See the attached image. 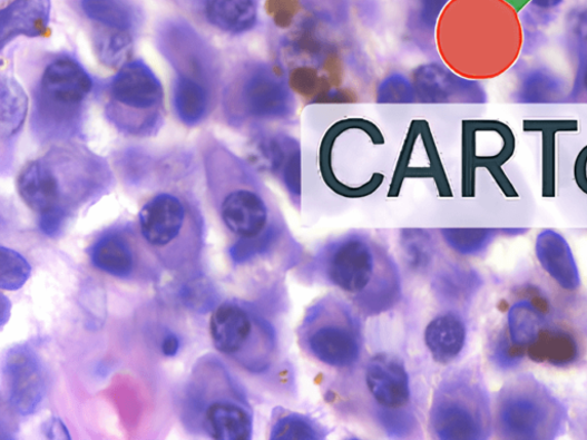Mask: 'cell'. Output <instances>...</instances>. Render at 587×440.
<instances>
[{
  "mask_svg": "<svg viewBox=\"0 0 587 440\" xmlns=\"http://www.w3.org/2000/svg\"><path fill=\"white\" fill-rule=\"evenodd\" d=\"M270 438L272 440H317L323 439L324 433L320 426L299 413H282L272 423Z\"/></svg>",
  "mask_w": 587,
  "mask_h": 440,
  "instance_id": "obj_31",
  "label": "cell"
},
{
  "mask_svg": "<svg viewBox=\"0 0 587 440\" xmlns=\"http://www.w3.org/2000/svg\"><path fill=\"white\" fill-rule=\"evenodd\" d=\"M257 150L265 166L281 176L287 190L301 193V149L299 143L284 135L264 137L257 143Z\"/></svg>",
  "mask_w": 587,
  "mask_h": 440,
  "instance_id": "obj_20",
  "label": "cell"
},
{
  "mask_svg": "<svg viewBox=\"0 0 587 440\" xmlns=\"http://www.w3.org/2000/svg\"><path fill=\"white\" fill-rule=\"evenodd\" d=\"M303 351L319 363L339 370L355 366L362 356L360 319L348 304L327 296L313 304L299 329Z\"/></svg>",
  "mask_w": 587,
  "mask_h": 440,
  "instance_id": "obj_9",
  "label": "cell"
},
{
  "mask_svg": "<svg viewBox=\"0 0 587 440\" xmlns=\"http://www.w3.org/2000/svg\"><path fill=\"white\" fill-rule=\"evenodd\" d=\"M270 13L280 25L291 22L296 10V0H268Z\"/></svg>",
  "mask_w": 587,
  "mask_h": 440,
  "instance_id": "obj_40",
  "label": "cell"
},
{
  "mask_svg": "<svg viewBox=\"0 0 587 440\" xmlns=\"http://www.w3.org/2000/svg\"><path fill=\"white\" fill-rule=\"evenodd\" d=\"M317 271L365 314L385 312L401 299L397 264L369 236L350 234L327 245L317 257Z\"/></svg>",
  "mask_w": 587,
  "mask_h": 440,
  "instance_id": "obj_2",
  "label": "cell"
},
{
  "mask_svg": "<svg viewBox=\"0 0 587 440\" xmlns=\"http://www.w3.org/2000/svg\"><path fill=\"white\" fill-rule=\"evenodd\" d=\"M401 236L409 265L418 271L424 270L434 257V244L430 233L423 229H405Z\"/></svg>",
  "mask_w": 587,
  "mask_h": 440,
  "instance_id": "obj_34",
  "label": "cell"
},
{
  "mask_svg": "<svg viewBox=\"0 0 587 440\" xmlns=\"http://www.w3.org/2000/svg\"><path fill=\"white\" fill-rule=\"evenodd\" d=\"M430 431L442 440H482L491 432L489 397L479 375L461 370L449 375L434 394Z\"/></svg>",
  "mask_w": 587,
  "mask_h": 440,
  "instance_id": "obj_11",
  "label": "cell"
},
{
  "mask_svg": "<svg viewBox=\"0 0 587 440\" xmlns=\"http://www.w3.org/2000/svg\"><path fill=\"white\" fill-rule=\"evenodd\" d=\"M562 3V0H532V6L538 9H554Z\"/></svg>",
  "mask_w": 587,
  "mask_h": 440,
  "instance_id": "obj_43",
  "label": "cell"
},
{
  "mask_svg": "<svg viewBox=\"0 0 587 440\" xmlns=\"http://www.w3.org/2000/svg\"><path fill=\"white\" fill-rule=\"evenodd\" d=\"M96 50L104 65L124 67L133 52V37L129 31L110 29L97 36Z\"/></svg>",
  "mask_w": 587,
  "mask_h": 440,
  "instance_id": "obj_30",
  "label": "cell"
},
{
  "mask_svg": "<svg viewBox=\"0 0 587 440\" xmlns=\"http://www.w3.org/2000/svg\"><path fill=\"white\" fill-rule=\"evenodd\" d=\"M106 176L91 157L56 150L36 159L21 172L19 194L38 214V225L51 237L66 222L105 188Z\"/></svg>",
  "mask_w": 587,
  "mask_h": 440,
  "instance_id": "obj_1",
  "label": "cell"
},
{
  "mask_svg": "<svg viewBox=\"0 0 587 440\" xmlns=\"http://www.w3.org/2000/svg\"><path fill=\"white\" fill-rule=\"evenodd\" d=\"M81 7L89 19L108 29L130 31L135 26V11L127 0H81Z\"/></svg>",
  "mask_w": 587,
  "mask_h": 440,
  "instance_id": "obj_28",
  "label": "cell"
},
{
  "mask_svg": "<svg viewBox=\"0 0 587 440\" xmlns=\"http://www.w3.org/2000/svg\"><path fill=\"white\" fill-rule=\"evenodd\" d=\"M525 349L516 345L508 334H500L491 349V358L495 364L502 370H511L521 363L525 356Z\"/></svg>",
  "mask_w": 587,
  "mask_h": 440,
  "instance_id": "obj_38",
  "label": "cell"
},
{
  "mask_svg": "<svg viewBox=\"0 0 587 440\" xmlns=\"http://www.w3.org/2000/svg\"><path fill=\"white\" fill-rule=\"evenodd\" d=\"M94 81L82 65L68 56L51 61L37 87L35 130L46 139L72 135Z\"/></svg>",
  "mask_w": 587,
  "mask_h": 440,
  "instance_id": "obj_7",
  "label": "cell"
},
{
  "mask_svg": "<svg viewBox=\"0 0 587 440\" xmlns=\"http://www.w3.org/2000/svg\"><path fill=\"white\" fill-rule=\"evenodd\" d=\"M50 13V0H14L0 13V46L6 48L18 36L46 35Z\"/></svg>",
  "mask_w": 587,
  "mask_h": 440,
  "instance_id": "obj_18",
  "label": "cell"
},
{
  "mask_svg": "<svg viewBox=\"0 0 587 440\" xmlns=\"http://www.w3.org/2000/svg\"><path fill=\"white\" fill-rule=\"evenodd\" d=\"M417 100L424 104L485 102L483 89L440 63H427L413 72Z\"/></svg>",
  "mask_w": 587,
  "mask_h": 440,
  "instance_id": "obj_17",
  "label": "cell"
},
{
  "mask_svg": "<svg viewBox=\"0 0 587 440\" xmlns=\"http://www.w3.org/2000/svg\"><path fill=\"white\" fill-rule=\"evenodd\" d=\"M183 302L193 311L206 313L211 311L216 302L217 295L208 278L198 277L192 280L182 290Z\"/></svg>",
  "mask_w": 587,
  "mask_h": 440,
  "instance_id": "obj_36",
  "label": "cell"
},
{
  "mask_svg": "<svg viewBox=\"0 0 587 440\" xmlns=\"http://www.w3.org/2000/svg\"><path fill=\"white\" fill-rule=\"evenodd\" d=\"M495 229H442L444 242L457 253L472 256L482 253L497 235Z\"/></svg>",
  "mask_w": 587,
  "mask_h": 440,
  "instance_id": "obj_33",
  "label": "cell"
},
{
  "mask_svg": "<svg viewBox=\"0 0 587 440\" xmlns=\"http://www.w3.org/2000/svg\"><path fill=\"white\" fill-rule=\"evenodd\" d=\"M583 86H584V89L587 94V62L584 67V70H583Z\"/></svg>",
  "mask_w": 587,
  "mask_h": 440,
  "instance_id": "obj_44",
  "label": "cell"
},
{
  "mask_svg": "<svg viewBox=\"0 0 587 440\" xmlns=\"http://www.w3.org/2000/svg\"><path fill=\"white\" fill-rule=\"evenodd\" d=\"M574 174L577 186L587 194V145L576 157Z\"/></svg>",
  "mask_w": 587,
  "mask_h": 440,
  "instance_id": "obj_41",
  "label": "cell"
},
{
  "mask_svg": "<svg viewBox=\"0 0 587 440\" xmlns=\"http://www.w3.org/2000/svg\"><path fill=\"white\" fill-rule=\"evenodd\" d=\"M360 408L391 437L404 438L415 431L410 377L402 360L380 353L358 374Z\"/></svg>",
  "mask_w": 587,
  "mask_h": 440,
  "instance_id": "obj_8",
  "label": "cell"
},
{
  "mask_svg": "<svg viewBox=\"0 0 587 440\" xmlns=\"http://www.w3.org/2000/svg\"><path fill=\"white\" fill-rule=\"evenodd\" d=\"M546 326L545 314L531 301L518 302L508 312V338L521 349L534 344Z\"/></svg>",
  "mask_w": 587,
  "mask_h": 440,
  "instance_id": "obj_26",
  "label": "cell"
},
{
  "mask_svg": "<svg viewBox=\"0 0 587 440\" xmlns=\"http://www.w3.org/2000/svg\"><path fill=\"white\" fill-rule=\"evenodd\" d=\"M527 353L536 363L568 368L577 362L579 345L569 331L547 325Z\"/></svg>",
  "mask_w": 587,
  "mask_h": 440,
  "instance_id": "obj_23",
  "label": "cell"
},
{
  "mask_svg": "<svg viewBox=\"0 0 587 440\" xmlns=\"http://www.w3.org/2000/svg\"><path fill=\"white\" fill-rule=\"evenodd\" d=\"M180 349V340L174 333H168L162 343V350L165 356L174 358L178 354Z\"/></svg>",
  "mask_w": 587,
  "mask_h": 440,
  "instance_id": "obj_42",
  "label": "cell"
},
{
  "mask_svg": "<svg viewBox=\"0 0 587 440\" xmlns=\"http://www.w3.org/2000/svg\"><path fill=\"white\" fill-rule=\"evenodd\" d=\"M526 134L541 135V177L542 195L552 197L556 194L557 136L578 133L577 119H526Z\"/></svg>",
  "mask_w": 587,
  "mask_h": 440,
  "instance_id": "obj_21",
  "label": "cell"
},
{
  "mask_svg": "<svg viewBox=\"0 0 587 440\" xmlns=\"http://www.w3.org/2000/svg\"><path fill=\"white\" fill-rule=\"evenodd\" d=\"M209 331L216 350L252 374H263L276 362V331L251 303L227 300L219 304L211 316Z\"/></svg>",
  "mask_w": 587,
  "mask_h": 440,
  "instance_id": "obj_5",
  "label": "cell"
},
{
  "mask_svg": "<svg viewBox=\"0 0 587 440\" xmlns=\"http://www.w3.org/2000/svg\"><path fill=\"white\" fill-rule=\"evenodd\" d=\"M107 114L110 121L134 136H149L163 124L164 89L143 61L121 67L112 78Z\"/></svg>",
  "mask_w": 587,
  "mask_h": 440,
  "instance_id": "obj_12",
  "label": "cell"
},
{
  "mask_svg": "<svg viewBox=\"0 0 587 440\" xmlns=\"http://www.w3.org/2000/svg\"><path fill=\"white\" fill-rule=\"evenodd\" d=\"M479 286L480 278L477 274L460 268L443 271L436 283L438 294L450 301L464 300L471 296Z\"/></svg>",
  "mask_w": 587,
  "mask_h": 440,
  "instance_id": "obj_32",
  "label": "cell"
},
{
  "mask_svg": "<svg viewBox=\"0 0 587 440\" xmlns=\"http://www.w3.org/2000/svg\"><path fill=\"white\" fill-rule=\"evenodd\" d=\"M467 339L463 319L446 312L432 320L424 331V343L438 363L449 364L462 352Z\"/></svg>",
  "mask_w": 587,
  "mask_h": 440,
  "instance_id": "obj_22",
  "label": "cell"
},
{
  "mask_svg": "<svg viewBox=\"0 0 587 440\" xmlns=\"http://www.w3.org/2000/svg\"><path fill=\"white\" fill-rule=\"evenodd\" d=\"M208 21L229 33H243L257 22L256 0H208Z\"/></svg>",
  "mask_w": 587,
  "mask_h": 440,
  "instance_id": "obj_25",
  "label": "cell"
},
{
  "mask_svg": "<svg viewBox=\"0 0 587 440\" xmlns=\"http://www.w3.org/2000/svg\"><path fill=\"white\" fill-rule=\"evenodd\" d=\"M536 255L547 274L565 291L580 286L579 271L566 238L552 229L537 236Z\"/></svg>",
  "mask_w": 587,
  "mask_h": 440,
  "instance_id": "obj_19",
  "label": "cell"
},
{
  "mask_svg": "<svg viewBox=\"0 0 587 440\" xmlns=\"http://www.w3.org/2000/svg\"><path fill=\"white\" fill-rule=\"evenodd\" d=\"M224 158V157H223ZM222 166L219 156L211 157L208 178L221 221L237 242H251L282 234L280 224L271 222L268 204L253 179L239 164Z\"/></svg>",
  "mask_w": 587,
  "mask_h": 440,
  "instance_id": "obj_6",
  "label": "cell"
},
{
  "mask_svg": "<svg viewBox=\"0 0 587 440\" xmlns=\"http://www.w3.org/2000/svg\"><path fill=\"white\" fill-rule=\"evenodd\" d=\"M185 426L216 440H250L254 414L245 391L215 355L192 370L182 402Z\"/></svg>",
  "mask_w": 587,
  "mask_h": 440,
  "instance_id": "obj_3",
  "label": "cell"
},
{
  "mask_svg": "<svg viewBox=\"0 0 587 440\" xmlns=\"http://www.w3.org/2000/svg\"><path fill=\"white\" fill-rule=\"evenodd\" d=\"M138 231L149 252L169 272L197 266L205 246V222L192 199L175 192L156 194L143 206Z\"/></svg>",
  "mask_w": 587,
  "mask_h": 440,
  "instance_id": "obj_4",
  "label": "cell"
},
{
  "mask_svg": "<svg viewBox=\"0 0 587 440\" xmlns=\"http://www.w3.org/2000/svg\"><path fill=\"white\" fill-rule=\"evenodd\" d=\"M208 86L185 75H178L174 85V106L182 123L195 126L203 121L211 108Z\"/></svg>",
  "mask_w": 587,
  "mask_h": 440,
  "instance_id": "obj_24",
  "label": "cell"
},
{
  "mask_svg": "<svg viewBox=\"0 0 587 440\" xmlns=\"http://www.w3.org/2000/svg\"><path fill=\"white\" fill-rule=\"evenodd\" d=\"M567 420L559 400L532 375H521L506 384L497 400L496 426L502 438L549 440Z\"/></svg>",
  "mask_w": 587,
  "mask_h": 440,
  "instance_id": "obj_10",
  "label": "cell"
},
{
  "mask_svg": "<svg viewBox=\"0 0 587 440\" xmlns=\"http://www.w3.org/2000/svg\"><path fill=\"white\" fill-rule=\"evenodd\" d=\"M462 146L468 169L487 168L507 195H516L511 182L502 173V166L510 162L517 148V138L510 127L497 119L464 123Z\"/></svg>",
  "mask_w": 587,
  "mask_h": 440,
  "instance_id": "obj_15",
  "label": "cell"
},
{
  "mask_svg": "<svg viewBox=\"0 0 587 440\" xmlns=\"http://www.w3.org/2000/svg\"><path fill=\"white\" fill-rule=\"evenodd\" d=\"M228 111L236 118L282 119L294 111V97L282 70L258 63L248 67L228 92Z\"/></svg>",
  "mask_w": 587,
  "mask_h": 440,
  "instance_id": "obj_13",
  "label": "cell"
},
{
  "mask_svg": "<svg viewBox=\"0 0 587 440\" xmlns=\"http://www.w3.org/2000/svg\"><path fill=\"white\" fill-rule=\"evenodd\" d=\"M2 264H0V286L3 291H18L23 287L31 273L28 261L19 253L2 247Z\"/></svg>",
  "mask_w": 587,
  "mask_h": 440,
  "instance_id": "obj_35",
  "label": "cell"
},
{
  "mask_svg": "<svg viewBox=\"0 0 587 440\" xmlns=\"http://www.w3.org/2000/svg\"><path fill=\"white\" fill-rule=\"evenodd\" d=\"M0 128L2 137L11 138L22 128L28 110V98L11 77L2 78L0 92Z\"/></svg>",
  "mask_w": 587,
  "mask_h": 440,
  "instance_id": "obj_27",
  "label": "cell"
},
{
  "mask_svg": "<svg viewBox=\"0 0 587 440\" xmlns=\"http://www.w3.org/2000/svg\"><path fill=\"white\" fill-rule=\"evenodd\" d=\"M378 102L408 104L417 100L413 84L407 77L394 74L384 79L378 89Z\"/></svg>",
  "mask_w": 587,
  "mask_h": 440,
  "instance_id": "obj_37",
  "label": "cell"
},
{
  "mask_svg": "<svg viewBox=\"0 0 587 440\" xmlns=\"http://www.w3.org/2000/svg\"><path fill=\"white\" fill-rule=\"evenodd\" d=\"M3 383L10 409L20 417L35 414L46 400L48 377L41 358L29 344L10 348L3 360Z\"/></svg>",
  "mask_w": 587,
  "mask_h": 440,
  "instance_id": "obj_16",
  "label": "cell"
},
{
  "mask_svg": "<svg viewBox=\"0 0 587 440\" xmlns=\"http://www.w3.org/2000/svg\"><path fill=\"white\" fill-rule=\"evenodd\" d=\"M99 271L129 282H151L163 267L147 248L138 229L112 227L95 239L88 251Z\"/></svg>",
  "mask_w": 587,
  "mask_h": 440,
  "instance_id": "obj_14",
  "label": "cell"
},
{
  "mask_svg": "<svg viewBox=\"0 0 587 440\" xmlns=\"http://www.w3.org/2000/svg\"><path fill=\"white\" fill-rule=\"evenodd\" d=\"M562 86L559 78L549 71L538 69L525 79L519 91L520 102H556L561 96Z\"/></svg>",
  "mask_w": 587,
  "mask_h": 440,
  "instance_id": "obj_29",
  "label": "cell"
},
{
  "mask_svg": "<svg viewBox=\"0 0 587 440\" xmlns=\"http://www.w3.org/2000/svg\"><path fill=\"white\" fill-rule=\"evenodd\" d=\"M420 3L417 25L423 32H433L449 0H418Z\"/></svg>",
  "mask_w": 587,
  "mask_h": 440,
  "instance_id": "obj_39",
  "label": "cell"
}]
</instances>
